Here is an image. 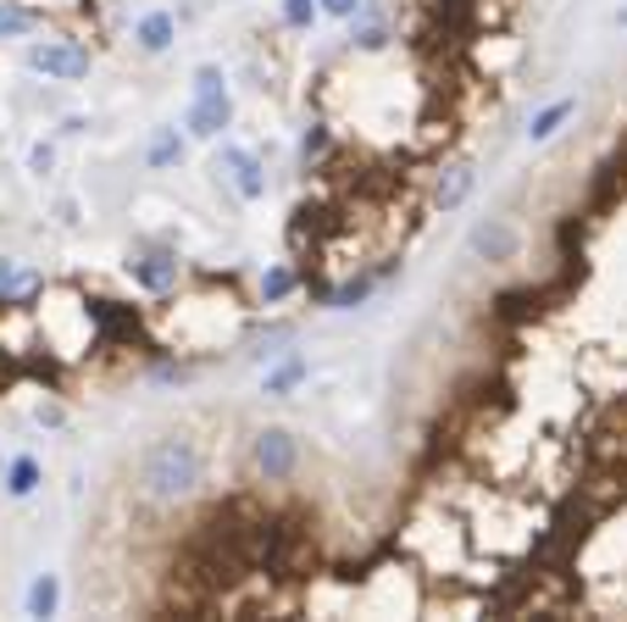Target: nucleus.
<instances>
[{
	"instance_id": "nucleus-18",
	"label": "nucleus",
	"mask_w": 627,
	"mask_h": 622,
	"mask_svg": "<svg viewBox=\"0 0 627 622\" xmlns=\"http://www.w3.org/2000/svg\"><path fill=\"white\" fill-rule=\"evenodd\" d=\"M283 23L289 28H311L317 23V0H283Z\"/></svg>"
},
{
	"instance_id": "nucleus-7",
	"label": "nucleus",
	"mask_w": 627,
	"mask_h": 622,
	"mask_svg": "<svg viewBox=\"0 0 627 622\" xmlns=\"http://www.w3.org/2000/svg\"><path fill=\"white\" fill-rule=\"evenodd\" d=\"M133 39H139V45H144V51H151V56H156V51H167V45L178 39V23H172V12H144V17H139V28H133Z\"/></svg>"
},
{
	"instance_id": "nucleus-21",
	"label": "nucleus",
	"mask_w": 627,
	"mask_h": 622,
	"mask_svg": "<svg viewBox=\"0 0 627 622\" xmlns=\"http://www.w3.org/2000/svg\"><path fill=\"white\" fill-rule=\"evenodd\" d=\"M356 45H361V51H383V45H389V34H383V28H361Z\"/></svg>"
},
{
	"instance_id": "nucleus-11",
	"label": "nucleus",
	"mask_w": 627,
	"mask_h": 622,
	"mask_svg": "<svg viewBox=\"0 0 627 622\" xmlns=\"http://www.w3.org/2000/svg\"><path fill=\"white\" fill-rule=\"evenodd\" d=\"M56 606H62V584L44 572V579H34V589H28V617H56Z\"/></svg>"
},
{
	"instance_id": "nucleus-16",
	"label": "nucleus",
	"mask_w": 627,
	"mask_h": 622,
	"mask_svg": "<svg viewBox=\"0 0 627 622\" xmlns=\"http://www.w3.org/2000/svg\"><path fill=\"white\" fill-rule=\"evenodd\" d=\"M7 490H12V495H34V490H39V461H34V456H17V461H12Z\"/></svg>"
},
{
	"instance_id": "nucleus-2",
	"label": "nucleus",
	"mask_w": 627,
	"mask_h": 622,
	"mask_svg": "<svg viewBox=\"0 0 627 622\" xmlns=\"http://www.w3.org/2000/svg\"><path fill=\"white\" fill-rule=\"evenodd\" d=\"M251 467H256V478H267V484H283V478L300 467V440L289 434V428H261L251 440Z\"/></svg>"
},
{
	"instance_id": "nucleus-13",
	"label": "nucleus",
	"mask_w": 627,
	"mask_h": 622,
	"mask_svg": "<svg viewBox=\"0 0 627 622\" xmlns=\"http://www.w3.org/2000/svg\"><path fill=\"white\" fill-rule=\"evenodd\" d=\"M34 272L23 267V262H12V256H0V295H28L34 290Z\"/></svg>"
},
{
	"instance_id": "nucleus-20",
	"label": "nucleus",
	"mask_w": 627,
	"mask_h": 622,
	"mask_svg": "<svg viewBox=\"0 0 627 622\" xmlns=\"http://www.w3.org/2000/svg\"><path fill=\"white\" fill-rule=\"evenodd\" d=\"M317 12H328V17H356L361 0H317Z\"/></svg>"
},
{
	"instance_id": "nucleus-8",
	"label": "nucleus",
	"mask_w": 627,
	"mask_h": 622,
	"mask_svg": "<svg viewBox=\"0 0 627 622\" xmlns=\"http://www.w3.org/2000/svg\"><path fill=\"white\" fill-rule=\"evenodd\" d=\"M133 283H144V290H172L178 283V262L172 256H144V262H128Z\"/></svg>"
},
{
	"instance_id": "nucleus-17",
	"label": "nucleus",
	"mask_w": 627,
	"mask_h": 622,
	"mask_svg": "<svg viewBox=\"0 0 627 622\" xmlns=\"http://www.w3.org/2000/svg\"><path fill=\"white\" fill-rule=\"evenodd\" d=\"M34 12H23V7H7V0H0V39H23V34H34Z\"/></svg>"
},
{
	"instance_id": "nucleus-12",
	"label": "nucleus",
	"mask_w": 627,
	"mask_h": 622,
	"mask_svg": "<svg viewBox=\"0 0 627 622\" xmlns=\"http://www.w3.org/2000/svg\"><path fill=\"white\" fill-rule=\"evenodd\" d=\"M472 195V167H450L445 178H439V206L450 212V206H461Z\"/></svg>"
},
{
	"instance_id": "nucleus-1",
	"label": "nucleus",
	"mask_w": 627,
	"mask_h": 622,
	"mask_svg": "<svg viewBox=\"0 0 627 622\" xmlns=\"http://www.w3.org/2000/svg\"><path fill=\"white\" fill-rule=\"evenodd\" d=\"M139 495L144 500H156V506H178L195 495L201 484V450L189 445V440H156L151 450L139 456Z\"/></svg>"
},
{
	"instance_id": "nucleus-3",
	"label": "nucleus",
	"mask_w": 627,
	"mask_h": 622,
	"mask_svg": "<svg viewBox=\"0 0 627 622\" xmlns=\"http://www.w3.org/2000/svg\"><path fill=\"white\" fill-rule=\"evenodd\" d=\"M28 67L44 73V78L73 84V78L89 73V51H84L78 39H44V45H28Z\"/></svg>"
},
{
	"instance_id": "nucleus-4",
	"label": "nucleus",
	"mask_w": 627,
	"mask_h": 622,
	"mask_svg": "<svg viewBox=\"0 0 627 622\" xmlns=\"http://www.w3.org/2000/svg\"><path fill=\"white\" fill-rule=\"evenodd\" d=\"M466 245H472V256H484V262H511V256L522 251V233H516L506 217H484V223L472 228Z\"/></svg>"
},
{
	"instance_id": "nucleus-9",
	"label": "nucleus",
	"mask_w": 627,
	"mask_h": 622,
	"mask_svg": "<svg viewBox=\"0 0 627 622\" xmlns=\"http://www.w3.org/2000/svg\"><path fill=\"white\" fill-rule=\"evenodd\" d=\"M572 117H577V101H555V106H545V112L534 117L527 139H534V145H545V139H555V134H561V123H572Z\"/></svg>"
},
{
	"instance_id": "nucleus-10",
	"label": "nucleus",
	"mask_w": 627,
	"mask_h": 622,
	"mask_svg": "<svg viewBox=\"0 0 627 622\" xmlns=\"http://www.w3.org/2000/svg\"><path fill=\"white\" fill-rule=\"evenodd\" d=\"M178 156H183L178 128H156V134H151V145H144V162H151V167H172Z\"/></svg>"
},
{
	"instance_id": "nucleus-14",
	"label": "nucleus",
	"mask_w": 627,
	"mask_h": 622,
	"mask_svg": "<svg viewBox=\"0 0 627 622\" xmlns=\"http://www.w3.org/2000/svg\"><path fill=\"white\" fill-rule=\"evenodd\" d=\"M372 290H378V278H350V283H340V290L328 295V306H333V312H350V306H361Z\"/></svg>"
},
{
	"instance_id": "nucleus-15",
	"label": "nucleus",
	"mask_w": 627,
	"mask_h": 622,
	"mask_svg": "<svg viewBox=\"0 0 627 622\" xmlns=\"http://www.w3.org/2000/svg\"><path fill=\"white\" fill-rule=\"evenodd\" d=\"M300 378H306V361H300V356H289L283 367H272V372H267V395H289V390L300 384Z\"/></svg>"
},
{
	"instance_id": "nucleus-22",
	"label": "nucleus",
	"mask_w": 627,
	"mask_h": 622,
	"mask_svg": "<svg viewBox=\"0 0 627 622\" xmlns=\"http://www.w3.org/2000/svg\"><path fill=\"white\" fill-rule=\"evenodd\" d=\"M322 145H328V134H322V128H311V134H306V156H317Z\"/></svg>"
},
{
	"instance_id": "nucleus-6",
	"label": "nucleus",
	"mask_w": 627,
	"mask_h": 622,
	"mask_svg": "<svg viewBox=\"0 0 627 622\" xmlns=\"http://www.w3.org/2000/svg\"><path fill=\"white\" fill-rule=\"evenodd\" d=\"M222 173L239 189V201H261L267 195V173H261V162L245 145H222Z\"/></svg>"
},
{
	"instance_id": "nucleus-19",
	"label": "nucleus",
	"mask_w": 627,
	"mask_h": 622,
	"mask_svg": "<svg viewBox=\"0 0 627 622\" xmlns=\"http://www.w3.org/2000/svg\"><path fill=\"white\" fill-rule=\"evenodd\" d=\"M289 290H295V272H289V267H272V272L261 278V295H267V301H283Z\"/></svg>"
},
{
	"instance_id": "nucleus-5",
	"label": "nucleus",
	"mask_w": 627,
	"mask_h": 622,
	"mask_svg": "<svg viewBox=\"0 0 627 622\" xmlns=\"http://www.w3.org/2000/svg\"><path fill=\"white\" fill-rule=\"evenodd\" d=\"M228 117H233V101H228V89H206V94H195V106H189L183 128L195 134V139H217V134L228 128Z\"/></svg>"
}]
</instances>
